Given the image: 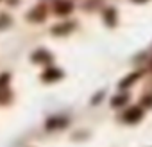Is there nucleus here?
<instances>
[{"mask_svg":"<svg viewBox=\"0 0 152 147\" xmlns=\"http://www.w3.org/2000/svg\"><path fill=\"white\" fill-rule=\"evenodd\" d=\"M63 70L61 68H57V66H48V68H45L43 70V74H41V81L43 83H57L59 79H63Z\"/></svg>","mask_w":152,"mask_h":147,"instance_id":"1","label":"nucleus"},{"mask_svg":"<svg viewBox=\"0 0 152 147\" xmlns=\"http://www.w3.org/2000/svg\"><path fill=\"white\" fill-rule=\"evenodd\" d=\"M102 18H104V24H106L107 27H116V24H118V13H116L115 7L104 9V11H102Z\"/></svg>","mask_w":152,"mask_h":147,"instance_id":"7","label":"nucleus"},{"mask_svg":"<svg viewBox=\"0 0 152 147\" xmlns=\"http://www.w3.org/2000/svg\"><path fill=\"white\" fill-rule=\"evenodd\" d=\"M66 124H68V118H64V117H50L45 122V129L47 131H56V129H63Z\"/></svg>","mask_w":152,"mask_h":147,"instance_id":"6","label":"nucleus"},{"mask_svg":"<svg viewBox=\"0 0 152 147\" xmlns=\"http://www.w3.org/2000/svg\"><path fill=\"white\" fill-rule=\"evenodd\" d=\"M127 101H129V95L122 93V95H116V97L111 99V106H113V108H120V106H125Z\"/></svg>","mask_w":152,"mask_h":147,"instance_id":"10","label":"nucleus"},{"mask_svg":"<svg viewBox=\"0 0 152 147\" xmlns=\"http://www.w3.org/2000/svg\"><path fill=\"white\" fill-rule=\"evenodd\" d=\"M132 2H136V4H145V2H148V0H132Z\"/></svg>","mask_w":152,"mask_h":147,"instance_id":"14","label":"nucleus"},{"mask_svg":"<svg viewBox=\"0 0 152 147\" xmlns=\"http://www.w3.org/2000/svg\"><path fill=\"white\" fill-rule=\"evenodd\" d=\"M73 11V4H72V0H56V4H54V13L57 16H66Z\"/></svg>","mask_w":152,"mask_h":147,"instance_id":"4","label":"nucleus"},{"mask_svg":"<svg viewBox=\"0 0 152 147\" xmlns=\"http://www.w3.org/2000/svg\"><path fill=\"white\" fill-rule=\"evenodd\" d=\"M150 66H152V65H150Z\"/></svg>","mask_w":152,"mask_h":147,"instance_id":"15","label":"nucleus"},{"mask_svg":"<svg viewBox=\"0 0 152 147\" xmlns=\"http://www.w3.org/2000/svg\"><path fill=\"white\" fill-rule=\"evenodd\" d=\"M9 97H11L9 88H2V90H0V102H9Z\"/></svg>","mask_w":152,"mask_h":147,"instance_id":"12","label":"nucleus"},{"mask_svg":"<svg viewBox=\"0 0 152 147\" xmlns=\"http://www.w3.org/2000/svg\"><path fill=\"white\" fill-rule=\"evenodd\" d=\"M140 76H141V72H132V74H129V76H125L120 83H118V86L122 88V90H125V88H129V86H132L138 79H140Z\"/></svg>","mask_w":152,"mask_h":147,"instance_id":"9","label":"nucleus"},{"mask_svg":"<svg viewBox=\"0 0 152 147\" xmlns=\"http://www.w3.org/2000/svg\"><path fill=\"white\" fill-rule=\"evenodd\" d=\"M9 79H11L9 74H2V76H0V90H2V88H7Z\"/></svg>","mask_w":152,"mask_h":147,"instance_id":"13","label":"nucleus"},{"mask_svg":"<svg viewBox=\"0 0 152 147\" xmlns=\"http://www.w3.org/2000/svg\"><path fill=\"white\" fill-rule=\"evenodd\" d=\"M143 118V110L140 108V106H131L124 115H122V120L125 122V124H136V122H140Z\"/></svg>","mask_w":152,"mask_h":147,"instance_id":"2","label":"nucleus"},{"mask_svg":"<svg viewBox=\"0 0 152 147\" xmlns=\"http://www.w3.org/2000/svg\"><path fill=\"white\" fill-rule=\"evenodd\" d=\"M11 24H13V20H11L9 15H6V13L0 15V29H7Z\"/></svg>","mask_w":152,"mask_h":147,"instance_id":"11","label":"nucleus"},{"mask_svg":"<svg viewBox=\"0 0 152 147\" xmlns=\"http://www.w3.org/2000/svg\"><path fill=\"white\" fill-rule=\"evenodd\" d=\"M25 18H27L29 22H32V24H41V22H45V18H47V7H45V6H36L32 11L27 13Z\"/></svg>","mask_w":152,"mask_h":147,"instance_id":"3","label":"nucleus"},{"mask_svg":"<svg viewBox=\"0 0 152 147\" xmlns=\"http://www.w3.org/2000/svg\"><path fill=\"white\" fill-rule=\"evenodd\" d=\"M73 29H75V24H73V22H64V24L54 25V27L50 29V32H52L54 36H66V34H70Z\"/></svg>","mask_w":152,"mask_h":147,"instance_id":"8","label":"nucleus"},{"mask_svg":"<svg viewBox=\"0 0 152 147\" xmlns=\"http://www.w3.org/2000/svg\"><path fill=\"white\" fill-rule=\"evenodd\" d=\"M31 59H32L34 63H38V65H50L52 59H54V56H52L48 50H45V49H38V50L31 56Z\"/></svg>","mask_w":152,"mask_h":147,"instance_id":"5","label":"nucleus"}]
</instances>
